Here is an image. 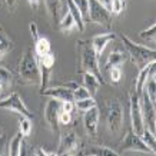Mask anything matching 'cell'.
Here are the masks:
<instances>
[{
	"mask_svg": "<svg viewBox=\"0 0 156 156\" xmlns=\"http://www.w3.org/2000/svg\"><path fill=\"white\" fill-rule=\"evenodd\" d=\"M123 125V106L118 99H109L106 102V126L112 135L120 132Z\"/></svg>",
	"mask_w": 156,
	"mask_h": 156,
	"instance_id": "4",
	"label": "cell"
},
{
	"mask_svg": "<svg viewBox=\"0 0 156 156\" xmlns=\"http://www.w3.org/2000/svg\"><path fill=\"white\" fill-rule=\"evenodd\" d=\"M30 149H32V147H30V145H29V143L26 142V140H22V145H20V155H22V156L32 155V153L29 152Z\"/></svg>",
	"mask_w": 156,
	"mask_h": 156,
	"instance_id": "37",
	"label": "cell"
},
{
	"mask_svg": "<svg viewBox=\"0 0 156 156\" xmlns=\"http://www.w3.org/2000/svg\"><path fill=\"white\" fill-rule=\"evenodd\" d=\"M19 76L22 83H26V85L40 83V67H39L37 57L32 48H29L22 55L19 63Z\"/></svg>",
	"mask_w": 156,
	"mask_h": 156,
	"instance_id": "2",
	"label": "cell"
},
{
	"mask_svg": "<svg viewBox=\"0 0 156 156\" xmlns=\"http://www.w3.org/2000/svg\"><path fill=\"white\" fill-rule=\"evenodd\" d=\"M77 49H79V73L89 72L95 75L102 83L103 80V73L99 67V57L96 56L95 50L92 48L90 40H77Z\"/></svg>",
	"mask_w": 156,
	"mask_h": 156,
	"instance_id": "1",
	"label": "cell"
},
{
	"mask_svg": "<svg viewBox=\"0 0 156 156\" xmlns=\"http://www.w3.org/2000/svg\"><path fill=\"white\" fill-rule=\"evenodd\" d=\"M155 63L156 62H151V63H147L146 66H143L140 70H139V75H137V80H136V85H135V92H136V95L140 98L143 92V86H145V82L147 80V77L152 75V73H155Z\"/></svg>",
	"mask_w": 156,
	"mask_h": 156,
	"instance_id": "14",
	"label": "cell"
},
{
	"mask_svg": "<svg viewBox=\"0 0 156 156\" xmlns=\"http://www.w3.org/2000/svg\"><path fill=\"white\" fill-rule=\"evenodd\" d=\"M125 9V2L123 0H110V6H109V10L112 14H120Z\"/></svg>",
	"mask_w": 156,
	"mask_h": 156,
	"instance_id": "31",
	"label": "cell"
},
{
	"mask_svg": "<svg viewBox=\"0 0 156 156\" xmlns=\"http://www.w3.org/2000/svg\"><path fill=\"white\" fill-rule=\"evenodd\" d=\"M83 85H85V87L90 93V96L95 98L98 89H99L103 83H102L95 75H92V73H89V72H83Z\"/></svg>",
	"mask_w": 156,
	"mask_h": 156,
	"instance_id": "17",
	"label": "cell"
},
{
	"mask_svg": "<svg viewBox=\"0 0 156 156\" xmlns=\"http://www.w3.org/2000/svg\"><path fill=\"white\" fill-rule=\"evenodd\" d=\"M3 135V130H2V126H0V136Z\"/></svg>",
	"mask_w": 156,
	"mask_h": 156,
	"instance_id": "43",
	"label": "cell"
},
{
	"mask_svg": "<svg viewBox=\"0 0 156 156\" xmlns=\"http://www.w3.org/2000/svg\"><path fill=\"white\" fill-rule=\"evenodd\" d=\"M72 120H73V113H67V112H60L59 115V123L63 125V126H67L70 125Z\"/></svg>",
	"mask_w": 156,
	"mask_h": 156,
	"instance_id": "35",
	"label": "cell"
},
{
	"mask_svg": "<svg viewBox=\"0 0 156 156\" xmlns=\"http://www.w3.org/2000/svg\"><path fill=\"white\" fill-rule=\"evenodd\" d=\"M27 2H29V5L32 6V9L36 10L39 7V0H27Z\"/></svg>",
	"mask_w": 156,
	"mask_h": 156,
	"instance_id": "41",
	"label": "cell"
},
{
	"mask_svg": "<svg viewBox=\"0 0 156 156\" xmlns=\"http://www.w3.org/2000/svg\"><path fill=\"white\" fill-rule=\"evenodd\" d=\"M0 109H7V110H12V112H16V113L22 115V116H26V118H33V113L29 110V108L24 105V102L22 100L19 93H10L6 99L0 100Z\"/></svg>",
	"mask_w": 156,
	"mask_h": 156,
	"instance_id": "8",
	"label": "cell"
},
{
	"mask_svg": "<svg viewBox=\"0 0 156 156\" xmlns=\"http://www.w3.org/2000/svg\"><path fill=\"white\" fill-rule=\"evenodd\" d=\"M128 56L123 52H119V50H113L108 56V60H106V65H105V72H108L109 69L112 67H120L126 62Z\"/></svg>",
	"mask_w": 156,
	"mask_h": 156,
	"instance_id": "18",
	"label": "cell"
},
{
	"mask_svg": "<svg viewBox=\"0 0 156 156\" xmlns=\"http://www.w3.org/2000/svg\"><path fill=\"white\" fill-rule=\"evenodd\" d=\"M143 90L147 93L149 96V99L156 103V80H155V73H152L149 77H147V80L145 82V86H143Z\"/></svg>",
	"mask_w": 156,
	"mask_h": 156,
	"instance_id": "25",
	"label": "cell"
},
{
	"mask_svg": "<svg viewBox=\"0 0 156 156\" xmlns=\"http://www.w3.org/2000/svg\"><path fill=\"white\" fill-rule=\"evenodd\" d=\"M80 146V142H79V137L75 132L66 133L65 136L62 137L60 146H59V151H57V155H75L77 153V149Z\"/></svg>",
	"mask_w": 156,
	"mask_h": 156,
	"instance_id": "12",
	"label": "cell"
},
{
	"mask_svg": "<svg viewBox=\"0 0 156 156\" xmlns=\"http://www.w3.org/2000/svg\"><path fill=\"white\" fill-rule=\"evenodd\" d=\"M140 108H142V116H143V122L146 123L147 129L152 133H155L156 130V110H155V103L149 99L147 93L143 90L140 98Z\"/></svg>",
	"mask_w": 156,
	"mask_h": 156,
	"instance_id": "10",
	"label": "cell"
},
{
	"mask_svg": "<svg viewBox=\"0 0 156 156\" xmlns=\"http://www.w3.org/2000/svg\"><path fill=\"white\" fill-rule=\"evenodd\" d=\"M44 6L48 13L50 14L55 27H59V9H60V0H44Z\"/></svg>",
	"mask_w": 156,
	"mask_h": 156,
	"instance_id": "20",
	"label": "cell"
},
{
	"mask_svg": "<svg viewBox=\"0 0 156 156\" xmlns=\"http://www.w3.org/2000/svg\"><path fill=\"white\" fill-rule=\"evenodd\" d=\"M73 3L76 5V7L79 9L83 22L85 23H90L89 22V0H73Z\"/></svg>",
	"mask_w": 156,
	"mask_h": 156,
	"instance_id": "27",
	"label": "cell"
},
{
	"mask_svg": "<svg viewBox=\"0 0 156 156\" xmlns=\"http://www.w3.org/2000/svg\"><path fill=\"white\" fill-rule=\"evenodd\" d=\"M75 102H62V112L73 113L75 112Z\"/></svg>",
	"mask_w": 156,
	"mask_h": 156,
	"instance_id": "36",
	"label": "cell"
},
{
	"mask_svg": "<svg viewBox=\"0 0 156 156\" xmlns=\"http://www.w3.org/2000/svg\"><path fill=\"white\" fill-rule=\"evenodd\" d=\"M62 112V102L60 100L52 98L50 100H48L46 108H44V119L48 125L52 128V130L56 135H60V129H59V115Z\"/></svg>",
	"mask_w": 156,
	"mask_h": 156,
	"instance_id": "9",
	"label": "cell"
},
{
	"mask_svg": "<svg viewBox=\"0 0 156 156\" xmlns=\"http://www.w3.org/2000/svg\"><path fill=\"white\" fill-rule=\"evenodd\" d=\"M129 105H130V120H132V130L136 135H142L143 129H145V122H143V116H142V108H140V100H139V96L136 95L135 89L132 90L130 93V100H129Z\"/></svg>",
	"mask_w": 156,
	"mask_h": 156,
	"instance_id": "6",
	"label": "cell"
},
{
	"mask_svg": "<svg viewBox=\"0 0 156 156\" xmlns=\"http://www.w3.org/2000/svg\"><path fill=\"white\" fill-rule=\"evenodd\" d=\"M13 49V42L9 39V36L6 34V32L0 27V60L7 55Z\"/></svg>",
	"mask_w": 156,
	"mask_h": 156,
	"instance_id": "23",
	"label": "cell"
},
{
	"mask_svg": "<svg viewBox=\"0 0 156 156\" xmlns=\"http://www.w3.org/2000/svg\"><path fill=\"white\" fill-rule=\"evenodd\" d=\"M140 137H142V140L145 142V145H146L151 151L155 152L156 151V140H155V133H152L151 130L147 128L143 129L142 135H140Z\"/></svg>",
	"mask_w": 156,
	"mask_h": 156,
	"instance_id": "28",
	"label": "cell"
},
{
	"mask_svg": "<svg viewBox=\"0 0 156 156\" xmlns=\"http://www.w3.org/2000/svg\"><path fill=\"white\" fill-rule=\"evenodd\" d=\"M118 151H135V152H142V153H152L155 155V152L151 151L149 147L145 145L142 137L136 135L132 129L126 133V136L122 139V142L119 143Z\"/></svg>",
	"mask_w": 156,
	"mask_h": 156,
	"instance_id": "7",
	"label": "cell"
},
{
	"mask_svg": "<svg viewBox=\"0 0 156 156\" xmlns=\"http://www.w3.org/2000/svg\"><path fill=\"white\" fill-rule=\"evenodd\" d=\"M73 98H75V102L76 100H82V99H87V98H92L90 93L87 92L85 86H77L75 90H73Z\"/></svg>",
	"mask_w": 156,
	"mask_h": 156,
	"instance_id": "32",
	"label": "cell"
},
{
	"mask_svg": "<svg viewBox=\"0 0 156 156\" xmlns=\"http://www.w3.org/2000/svg\"><path fill=\"white\" fill-rule=\"evenodd\" d=\"M62 86H65V87H67V89H70V90H75L79 85L76 82H67V83H65V85H62Z\"/></svg>",
	"mask_w": 156,
	"mask_h": 156,
	"instance_id": "39",
	"label": "cell"
},
{
	"mask_svg": "<svg viewBox=\"0 0 156 156\" xmlns=\"http://www.w3.org/2000/svg\"><path fill=\"white\" fill-rule=\"evenodd\" d=\"M33 52L36 55L37 59L43 57L44 55H48V53L52 52V49H50V42L48 40V37H37L36 40H33Z\"/></svg>",
	"mask_w": 156,
	"mask_h": 156,
	"instance_id": "19",
	"label": "cell"
},
{
	"mask_svg": "<svg viewBox=\"0 0 156 156\" xmlns=\"http://www.w3.org/2000/svg\"><path fill=\"white\" fill-rule=\"evenodd\" d=\"M3 95V90H2V85H0V96Z\"/></svg>",
	"mask_w": 156,
	"mask_h": 156,
	"instance_id": "42",
	"label": "cell"
},
{
	"mask_svg": "<svg viewBox=\"0 0 156 156\" xmlns=\"http://www.w3.org/2000/svg\"><path fill=\"white\" fill-rule=\"evenodd\" d=\"M22 140H23V135H22V132L19 130V132L13 136V139L10 140V145H9V155L10 156L20 155V145H22Z\"/></svg>",
	"mask_w": 156,
	"mask_h": 156,
	"instance_id": "26",
	"label": "cell"
},
{
	"mask_svg": "<svg viewBox=\"0 0 156 156\" xmlns=\"http://www.w3.org/2000/svg\"><path fill=\"white\" fill-rule=\"evenodd\" d=\"M89 22L100 26H110L112 13L110 10L103 6L98 0H89Z\"/></svg>",
	"mask_w": 156,
	"mask_h": 156,
	"instance_id": "5",
	"label": "cell"
},
{
	"mask_svg": "<svg viewBox=\"0 0 156 156\" xmlns=\"http://www.w3.org/2000/svg\"><path fill=\"white\" fill-rule=\"evenodd\" d=\"M67 7H69V12L72 13V16H73V19H75V22H76V29H77L80 33H83L86 29V26H85L86 23L83 22V17H82L79 9H77L76 5L73 3V0H67Z\"/></svg>",
	"mask_w": 156,
	"mask_h": 156,
	"instance_id": "21",
	"label": "cell"
},
{
	"mask_svg": "<svg viewBox=\"0 0 156 156\" xmlns=\"http://www.w3.org/2000/svg\"><path fill=\"white\" fill-rule=\"evenodd\" d=\"M43 96H50L55 99L60 100V102H75L73 98V90L67 89L65 86H57V87H50V89H44L42 92Z\"/></svg>",
	"mask_w": 156,
	"mask_h": 156,
	"instance_id": "13",
	"label": "cell"
},
{
	"mask_svg": "<svg viewBox=\"0 0 156 156\" xmlns=\"http://www.w3.org/2000/svg\"><path fill=\"white\" fill-rule=\"evenodd\" d=\"M120 39H122L123 44H125V49L126 52L129 53V57L130 60L133 62V65L140 70L143 66H146L147 63L155 60L156 57V52L155 49L146 48V46H142V44H137V43L132 42L128 36L125 34H120Z\"/></svg>",
	"mask_w": 156,
	"mask_h": 156,
	"instance_id": "3",
	"label": "cell"
},
{
	"mask_svg": "<svg viewBox=\"0 0 156 156\" xmlns=\"http://www.w3.org/2000/svg\"><path fill=\"white\" fill-rule=\"evenodd\" d=\"M19 130L22 132L23 136H29L32 133V122H30V118H20L19 120Z\"/></svg>",
	"mask_w": 156,
	"mask_h": 156,
	"instance_id": "30",
	"label": "cell"
},
{
	"mask_svg": "<svg viewBox=\"0 0 156 156\" xmlns=\"http://www.w3.org/2000/svg\"><path fill=\"white\" fill-rule=\"evenodd\" d=\"M106 73L109 75V79H110L112 83H119L120 79H122V70H120V67H112Z\"/></svg>",
	"mask_w": 156,
	"mask_h": 156,
	"instance_id": "33",
	"label": "cell"
},
{
	"mask_svg": "<svg viewBox=\"0 0 156 156\" xmlns=\"http://www.w3.org/2000/svg\"><path fill=\"white\" fill-rule=\"evenodd\" d=\"M59 30L60 32H63V33H70L72 30H75L76 29V22L75 19H73V16H72L70 12H67L65 16H63V19H62V22L59 23Z\"/></svg>",
	"mask_w": 156,
	"mask_h": 156,
	"instance_id": "24",
	"label": "cell"
},
{
	"mask_svg": "<svg viewBox=\"0 0 156 156\" xmlns=\"http://www.w3.org/2000/svg\"><path fill=\"white\" fill-rule=\"evenodd\" d=\"M75 106L79 109L80 112H86V110H89L90 108L96 106V100H95V98H87V99L76 100V102H75Z\"/></svg>",
	"mask_w": 156,
	"mask_h": 156,
	"instance_id": "29",
	"label": "cell"
},
{
	"mask_svg": "<svg viewBox=\"0 0 156 156\" xmlns=\"http://www.w3.org/2000/svg\"><path fill=\"white\" fill-rule=\"evenodd\" d=\"M79 155H86V156H90V155H95V156H109V155H120L119 152L110 149V147H106V146H99V145H92V146H87L85 147L82 152H79Z\"/></svg>",
	"mask_w": 156,
	"mask_h": 156,
	"instance_id": "16",
	"label": "cell"
},
{
	"mask_svg": "<svg viewBox=\"0 0 156 156\" xmlns=\"http://www.w3.org/2000/svg\"><path fill=\"white\" fill-rule=\"evenodd\" d=\"M99 119H100V110L98 106H93V108H90L89 110L85 112L83 126H85L86 133H87L90 137H96V135H98Z\"/></svg>",
	"mask_w": 156,
	"mask_h": 156,
	"instance_id": "11",
	"label": "cell"
},
{
	"mask_svg": "<svg viewBox=\"0 0 156 156\" xmlns=\"http://www.w3.org/2000/svg\"><path fill=\"white\" fill-rule=\"evenodd\" d=\"M0 85H2L3 93L5 92H10L12 86H13V75L6 67H0Z\"/></svg>",
	"mask_w": 156,
	"mask_h": 156,
	"instance_id": "22",
	"label": "cell"
},
{
	"mask_svg": "<svg viewBox=\"0 0 156 156\" xmlns=\"http://www.w3.org/2000/svg\"><path fill=\"white\" fill-rule=\"evenodd\" d=\"M5 2H6V5H7L10 12H13V10L16 9V6H17V0H5Z\"/></svg>",
	"mask_w": 156,
	"mask_h": 156,
	"instance_id": "38",
	"label": "cell"
},
{
	"mask_svg": "<svg viewBox=\"0 0 156 156\" xmlns=\"http://www.w3.org/2000/svg\"><path fill=\"white\" fill-rule=\"evenodd\" d=\"M123 2H125V0H123Z\"/></svg>",
	"mask_w": 156,
	"mask_h": 156,
	"instance_id": "44",
	"label": "cell"
},
{
	"mask_svg": "<svg viewBox=\"0 0 156 156\" xmlns=\"http://www.w3.org/2000/svg\"><path fill=\"white\" fill-rule=\"evenodd\" d=\"M116 39V34L115 33H106V34H99V36H95L93 39H90V43H92V48L95 50L96 56L100 57L102 52H103L108 43H110L112 40Z\"/></svg>",
	"mask_w": 156,
	"mask_h": 156,
	"instance_id": "15",
	"label": "cell"
},
{
	"mask_svg": "<svg viewBox=\"0 0 156 156\" xmlns=\"http://www.w3.org/2000/svg\"><path fill=\"white\" fill-rule=\"evenodd\" d=\"M155 30H156V26H155V23H152L146 30H142L139 33V37L145 39V40H155Z\"/></svg>",
	"mask_w": 156,
	"mask_h": 156,
	"instance_id": "34",
	"label": "cell"
},
{
	"mask_svg": "<svg viewBox=\"0 0 156 156\" xmlns=\"http://www.w3.org/2000/svg\"><path fill=\"white\" fill-rule=\"evenodd\" d=\"M5 143H6V136L2 135V136H0V155H2L3 151H5Z\"/></svg>",
	"mask_w": 156,
	"mask_h": 156,
	"instance_id": "40",
	"label": "cell"
}]
</instances>
